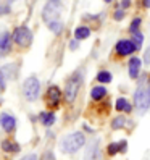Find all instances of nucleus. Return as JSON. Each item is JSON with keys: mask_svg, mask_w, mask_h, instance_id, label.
<instances>
[{"mask_svg": "<svg viewBox=\"0 0 150 160\" xmlns=\"http://www.w3.org/2000/svg\"><path fill=\"white\" fill-rule=\"evenodd\" d=\"M116 110L118 112H131V103L124 99V97H119L118 100H116Z\"/></svg>", "mask_w": 150, "mask_h": 160, "instance_id": "dca6fc26", "label": "nucleus"}, {"mask_svg": "<svg viewBox=\"0 0 150 160\" xmlns=\"http://www.w3.org/2000/svg\"><path fill=\"white\" fill-rule=\"evenodd\" d=\"M144 63L145 65H150V47L145 50V53H144Z\"/></svg>", "mask_w": 150, "mask_h": 160, "instance_id": "5701e85b", "label": "nucleus"}, {"mask_svg": "<svg viewBox=\"0 0 150 160\" xmlns=\"http://www.w3.org/2000/svg\"><path fill=\"white\" fill-rule=\"evenodd\" d=\"M13 41L20 47H29L32 42V32L27 26H20L16 28L13 32Z\"/></svg>", "mask_w": 150, "mask_h": 160, "instance_id": "423d86ee", "label": "nucleus"}, {"mask_svg": "<svg viewBox=\"0 0 150 160\" xmlns=\"http://www.w3.org/2000/svg\"><path fill=\"white\" fill-rule=\"evenodd\" d=\"M105 96H107V89L104 86H97V88H94L90 91V97L94 100H100V99H104Z\"/></svg>", "mask_w": 150, "mask_h": 160, "instance_id": "4468645a", "label": "nucleus"}, {"mask_svg": "<svg viewBox=\"0 0 150 160\" xmlns=\"http://www.w3.org/2000/svg\"><path fill=\"white\" fill-rule=\"evenodd\" d=\"M115 50L118 55H121V57H124V55H131L133 52L137 50V47L133 41H129V39H123V41H119L115 47Z\"/></svg>", "mask_w": 150, "mask_h": 160, "instance_id": "0eeeda50", "label": "nucleus"}, {"mask_svg": "<svg viewBox=\"0 0 150 160\" xmlns=\"http://www.w3.org/2000/svg\"><path fill=\"white\" fill-rule=\"evenodd\" d=\"M2 149L5 150V152H18V150H20V146H18L16 142H13V141H3Z\"/></svg>", "mask_w": 150, "mask_h": 160, "instance_id": "f3484780", "label": "nucleus"}, {"mask_svg": "<svg viewBox=\"0 0 150 160\" xmlns=\"http://www.w3.org/2000/svg\"><path fill=\"white\" fill-rule=\"evenodd\" d=\"M47 99L52 105H58L60 103V99H61V92L57 86H50L49 91H47Z\"/></svg>", "mask_w": 150, "mask_h": 160, "instance_id": "9b49d317", "label": "nucleus"}, {"mask_svg": "<svg viewBox=\"0 0 150 160\" xmlns=\"http://www.w3.org/2000/svg\"><path fill=\"white\" fill-rule=\"evenodd\" d=\"M139 26H140V18H136V20H133V23H131V26H129V31H131V32H136V31H139Z\"/></svg>", "mask_w": 150, "mask_h": 160, "instance_id": "412c9836", "label": "nucleus"}, {"mask_svg": "<svg viewBox=\"0 0 150 160\" xmlns=\"http://www.w3.org/2000/svg\"><path fill=\"white\" fill-rule=\"evenodd\" d=\"M126 147H128V142L126 141H119V142H111L107 150H108V154L110 155H115L118 152H126Z\"/></svg>", "mask_w": 150, "mask_h": 160, "instance_id": "f8f14e48", "label": "nucleus"}, {"mask_svg": "<svg viewBox=\"0 0 150 160\" xmlns=\"http://www.w3.org/2000/svg\"><path fill=\"white\" fill-rule=\"evenodd\" d=\"M10 49H12V34L2 32L0 34V57H5L10 52Z\"/></svg>", "mask_w": 150, "mask_h": 160, "instance_id": "1a4fd4ad", "label": "nucleus"}, {"mask_svg": "<svg viewBox=\"0 0 150 160\" xmlns=\"http://www.w3.org/2000/svg\"><path fill=\"white\" fill-rule=\"evenodd\" d=\"M124 125H126L124 117H116L113 121H111V128L113 129H121V128H124Z\"/></svg>", "mask_w": 150, "mask_h": 160, "instance_id": "a211bd4d", "label": "nucleus"}, {"mask_svg": "<svg viewBox=\"0 0 150 160\" xmlns=\"http://www.w3.org/2000/svg\"><path fill=\"white\" fill-rule=\"evenodd\" d=\"M140 67H142V62L137 57H133L129 60V76L133 79H137L139 73H140Z\"/></svg>", "mask_w": 150, "mask_h": 160, "instance_id": "9d476101", "label": "nucleus"}, {"mask_svg": "<svg viewBox=\"0 0 150 160\" xmlns=\"http://www.w3.org/2000/svg\"><path fill=\"white\" fill-rule=\"evenodd\" d=\"M42 16L44 21L47 23V26L50 28V31L55 34H60L63 31V23L60 21V10H58V3L55 2H49L44 10H42Z\"/></svg>", "mask_w": 150, "mask_h": 160, "instance_id": "f257e3e1", "label": "nucleus"}, {"mask_svg": "<svg viewBox=\"0 0 150 160\" xmlns=\"http://www.w3.org/2000/svg\"><path fill=\"white\" fill-rule=\"evenodd\" d=\"M41 121L45 126H52L55 123V113L53 112H44V113H41Z\"/></svg>", "mask_w": 150, "mask_h": 160, "instance_id": "2eb2a0df", "label": "nucleus"}, {"mask_svg": "<svg viewBox=\"0 0 150 160\" xmlns=\"http://www.w3.org/2000/svg\"><path fill=\"white\" fill-rule=\"evenodd\" d=\"M97 81H99V82H110V81H111V73H108V71H100V73L97 74Z\"/></svg>", "mask_w": 150, "mask_h": 160, "instance_id": "aec40b11", "label": "nucleus"}, {"mask_svg": "<svg viewBox=\"0 0 150 160\" xmlns=\"http://www.w3.org/2000/svg\"><path fill=\"white\" fill-rule=\"evenodd\" d=\"M0 126H2V129L7 131V133H12V131L15 129V126H16L15 117L10 115V113H2L0 115Z\"/></svg>", "mask_w": 150, "mask_h": 160, "instance_id": "6e6552de", "label": "nucleus"}, {"mask_svg": "<svg viewBox=\"0 0 150 160\" xmlns=\"http://www.w3.org/2000/svg\"><path fill=\"white\" fill-rule=\"evenodd\" d=\"M44 160H53V155L49 152V154H45V157H44Z\"/></svg>", "mask_w": 150, "mask_h": 160, "instance_id": "cd10ccee", "label": "nucleus"}, {"mask_svg": "<svg viewBox=\"0 0 150 160\" xmlns=\"http://www.w3.org/2000/svg\"><path fill=\"white\" fill-rule=\"evenodd\" d=\"M142 3H144L145 8H150V0H142Z\"/></svg>", "mask_w": 150, "mask_h": 160, "instance_id": "c85d7f7f", "label": "nucleus"}, {"mask_svg": "<svg viewBox=\"0 0 150 160\" xmlns=\"http://www.w3.org/2000/svg\"><path fill=\"white\" fill-rule=\"evenodd\" d=\"M129 7H131V0H121V8H123V10H126Z\"/></svg>", "mask_w": 150, "mask_h": 160, "instance_id": "393cba45", "label": "nucleus"}, {"mask_svg": "<svg viewBox=\"0 0 150 160\" xmlns=\"http://www.w3.org/2000/svg\"><path fill=\"white\" fill-rule=\"evenodd\" d=\"M5 12H10V8H7V7H0V13H5Z\"/></svg>", "mask_w": 150, "mask_h": 160, "instance_id": "c756f323", "label": "nucleus"}, {"mask_svg": "<svg viewBox=\"0 0 150 160\" xmlns=\"http://www.w3.org/2000/svg\"><path fill=\"white\" fill-rule=\"evenodd\" d=\"M81 82H82V78H81V74L76 73L74 76L66 82V88H65V100L66 102H73L74 99H76L78 96V91L81 88Z\"/></svg>", "mask_w": 150, "mask_h": 160, "instance_id": "39448f33", "label": "nucleus"}, {"mask_svg": "<svg viewBox=\"0 0 150 160\" xmlns=\"http://www.w3.org/2000/svg\"><path fill=\"white\" fill-rule=\"evenodd\" d=\"M39 92H41V82L36 76H29L23 82V96L27 102H34L39 97Z\"/></svg>", "mask_w": 150, "mask_h": 160, "instance_id": "20e7f679", "label": "nucleus"}, {"mask_svg": "<svg viewBox=\"0 0 150 160\" xmlns=\"http://www.w3.org/2000/svg\"><path fill=\"white\" fill-rule=\"evenodd\" d=\"M21 160H37V155L36 154H29V155H24Z\"/></svg>", "mask_w": 150, "mask_h": 160, "instance_id": "a878e982", "label": "nucleus"}, {"mask_svg": "<svg viewBox=\"0 0 150 160\" xmlns=\"http://www.w3.org/2000/svg\"><path fill=\"white\" fill-rule=\"evenodd\" d=\"M134 103L139 110V113H145L150 107V84L147 82V78H142L140 84L134 92Z\"/></svg>", "mask_w": 150, "mask_h": 160, "instance_id": "f03ea898", "label": "nucleus"}, {"mask_svg": "<svg viewBox=\"0 0 150 160\" xmlns=\"http://www.w3.org/2000/svg\"><path fill=\"white\" fill-rule=\"evenodd\" d=\"M7 2H15V0H7Z\"/></svg>", "mask_w": 150, "mask_h": 160, "instance_id": "2f4dec72", "label": "nucleus"}, {"mask_svg": "<svg viewBox=\"0 0 150 160\" xmlns=\"http://www.w3.org/2000/svg\"><path fill=\"white\" fill-rule=\"evenodd\" d=\"M5 89V76H3V73L0 71V91H3Z\"/></svg>", "mask_w": 150, "mask_h": 160, "instance_id": "b1692460", "label": "nucleus"}, {"mask_svg": "<svg viewBox=\"0 0 150 160\" xmlns=\"http://www.w3.org/2000/svg\"><path fill=\"white\" fill-rule=\"evenodd\" d=\"M133 42L136 44V47H137V50L142 47V42H144V36L140 34L139 31H136V32H133Z\"/></svg>", "mask_w": 150, "mask_h": 160, "instance_id": "6ab92c4d", "label": "nucleus"}, {"mask_svg": "<svg viewBox=\"0 0 150 160\" xmlns=\"http://www.w3.org/2000/svg\"><path fill=\"white\" fill-rule=\"evenodd\" d=\"M70 49H71V50H76V49H78V39L70 42Z\"/></svg>", "mask_w": 150, "mask_h": 160, "instance_id": "bb28decb", "label": "nucleus"}, {"mask_svg": "<svg viewBox=\"0 0 150 160\" xmlns=\"http://www.w3.org/2000/svg\"><path fill=\"white\" fill-rule=\"evenodd\" d=\"M86 144V138H84L82 133L76 131V133L66 134L61 139V150L65 154H74Z\"/></svg>", "mask_w": 150, "mask_h": 160, "instance_id": "7ed1b4c3", "label": "nucleus"}, {"mask_svg": "<svg viewBox=\"0 0 150 160\" xmlns=\"http://www.w3.org/2000/svg\"><path fill=\"white\" fill-rule=\"evenodd\" d=\"M105 2H107V3H110V2H111V0H105Z\"/></svg>", "mask_w": 150, "mask_h": 160, "instance_id": "7c9ffc66", "label": "nucleus"}, {"mask_svg": "<svg viewBox=\"0 0 150 160\" xmlns=\"http://www.w3.org/2000/svg\"><path fill=\"white\" fill-rule=\"evenodd\" d=\"M89 36H90V29H89L87 26H79V28H76V29H74V37H76L78 41L87 39Z\"/></svg>", "mask_w": 150, "mask_h": 160, "instance_id": "ddd939ff", "label": "nucleus"}, {"mask_svg": "<svg viewBox=\"0 0 150 160\" xmlns=\"http://www.w3.org/2000/svg\"><path fill=\"white\" fill-rule=\"evenodd\" d=\"M123 18H124V10H123V8H119V10L115 13V20L119 21V20H123Z\"/></svg>", "mask_w": 150, "mask_h": 160, "instance_id": "4be33fe9", "label": "nucleus"}]
</instances>
